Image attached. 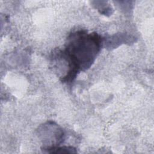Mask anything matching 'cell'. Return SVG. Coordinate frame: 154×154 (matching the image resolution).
<instances>
[{
  "label": "cell",
  "instance_id": "obj_1",
  "mask_svg": "<svg viewBox=\"0 0 154 154\" xmlns=\"http://www.w3.org/2000/svg\"><path fill=\"white\" fill-rule=\"evenodd\" d=\"M102 43L96 32L79 30L71 33L67 38L65 49L61 54L67 61L69 75L66 82L72 81L80 71L91 67L99 54Z\"/></svg>",
  "mask_w": 154,
  "mask_h": 154
},
{
  "label": "cell",
  "instance_id": "obj_2",
  "mask_svg": "<svg viewBox=\"0 0 154 154\" xmlns=\"http://www.w3.org/2000/svg\"><path fill=\"white\" fill-rule=\"evenodd\" d=\"M37 132L42 141V149L44 151L59 146L64 140L63 130L54 122L49 121L43 124L38 128Z\"/></svg>",
  "mask_w": 154,
  "mask_h": 154
},
{
  "label": "cell",
  "instance_id": "obj_3",
  "mask_svg": "<svg viewBox=\"0 0 154 154\" xmlns=\"http://www.w3.org/2000/svg\"><path fill=\"white\" fill-rule=\"evenodd\" d=\"M47 153H76V149L74 148L72 146H63V147H60L57 146L54 148L49 149L45 151Z\"/></svg>",
  "mask_w": 154,
  "mask_h": 154
}]
</instances>
